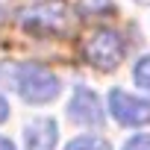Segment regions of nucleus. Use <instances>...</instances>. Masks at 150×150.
<instances>
[{"label":"nucleus","instance_id":"423d86ee","mask_svg":"<svg viewBox=\"0 0 150 150\" xmlns=\"http://www.w3.org/2000/svg\"><path fill=\"white\" fill-rule=\"evenodd\" d=\"M59 138V127L53 118H35L24 129V144L27 150H53Z\"/></svg>","mask_w":150,"mask_h":150},{"label":"nucleus","instance_id":"39448f33","mask_svg":"<svg viewBox=\"0 0 150 150\" xmlns=\"http://www.w3.org/2000/svg\"><path fill=\"white\" fill-rule=\"evenodd\" d=\"M68 118L74 124H80V127H100L103 124V103H100V97L91 88L77 86V91H74V97L68 103Z\"/></svg>","mask_w":150,"mask_h":150},{"label":"nucleus","instance_id":"1a4fd4ad","mask_svg":"<svg viewBox=\"0 0 150 150\" xmlns=\"http://www.w3.org/2000/svg\"><path fill=\"white\" fill-rule=\"evenodd\" d=\"M132 77H135V86L150 91V56H141L135 62V71H132Z\"/></svg>","mask_w":150,"mask_h":150},{"label":"nucleus","instance_id":"9d476101","mask_svg":"<svg viewBox=\"0 0 150 150\" xmlns=\"http://www.w3.org/2000/svg\"><path fill=\"white\" fill-rule=\"evenodd\" d=\"M124 150H150V135H135L124 144Z\"/></svg>","mask_w":150,"mask_h":150},{"label":"nucleus","instance_id":"9b49d317","mask_svg":"<svg viewBox=\"0 0 150 150\" xmlns=\"http://www.w3.org/2000/svg\"><path fill=\"white\" fill-rule=\"evenodd\" d=\"M6 118H9V103H6L3 97H0V124H3Z\"/></svg>","mask_w":150,"mask_h":150},{"label":"nucleus","instance_id":"f03ea898","mask_svg":"<svg viewBox=\"0 0 150 150\" xmlns=\"http://www.w3.org/2000/svg\"><path fill=\"white\" fill-rule=\"evenodd\" d=\"M124 53H127V44L115 30H97L86 41V59L100 71H115Z\"/></svg>","mask_w":150,"mask_h":150},{"label":"nucleus","instance_id":"f257e3e1","mask_svg":"<svg viewBox=\"0 0 150 150\" xmlns=\"http://www.w3.org/2000/svg\"><path fill=\"white\" fill-rule=\"evenodd\" d=\"M0 80L9 83L27 103H50L59 97L62 83L53 71L35 62H18V65H0Z\"/></svg>","mask_w":150,"mask_h":150},{"label":"nucleus","instance_id":"7ed1b4c3","mask_svg":"<svg viewBox=\"0 0 150 150\" xmlns=\"http://www.w3.org/2000/svg\"><path fill=\"white\" fill-rule=\"evenodd\" d=\"M21 24L30 33H65L68 30V6L62 0L33 6V9L21 12Z\"/></svg>","mask_w":150,"mask_h":150},{"label":"nucleus","instance_id":"ddd939ff","mask_svg":"<svg viewBox=\"0 0 150 150\" xmlns=\"http://www.w3.org/2000/svg\"><path fill=\"white\" fill-rule=\"evenodd\" d=\"M0 9H3V0H0Z\"/></svg>","mask_w":150,"mask_h":150},{"label":"nucleus","instance_id":"6e6552de","mask_svg":"<svg viewBox=\"0 0 150 150\" xmlns=\"http://www.w3.org/2000/svg\"><path fill=\"white\" fill-rule=\"evenodd\" d=\"M77 12H80L83 18H94V15L112 12V3H109V0H80V3H77Z\"/></svg>","mask_w":150,"mask_h":150},{"label":"nucleus","instance_id":"f8f14e48","mask_svg":"<svg viewBox=\"0 0 150 150\" xmlns=\"http://www.w3.org/2000/svg\"><path fill=\"white\" fill-rule=\"evenodd\" d=\"M0 150H15V144H12L9 138H3V135H0Z\"/></svg>","mask_w":150,"mask_h":150},{"label":"nucleus","instance_id":"0eeeda50","mask_svg":"<svg viewBox=\"0 0 150 150\" xmlns=\"http://www.w3.org/2000/svg\"><path fill=\"white\" fill-rule=\"evenodd\" d=\"M65 150H112L109 141L97 138V135H80V138H74Z\"/></svg>","mask_w":150,"mask_h":150},{"label":"nucleus","instance_id":"20e7f679","mask_svg":"<svg viewBox=\"0 0 150 150\" xmlns=\"http://www.w3.org/2000/svg\"><path fill=\"white\" fill-rule=\"evenodd\" d=\"M109 112L124 127H147L150 124V103L135 94H127L121 88L109 91Z\"/></svg>","mask_w":150,"mask_h":150}]
</instances>
